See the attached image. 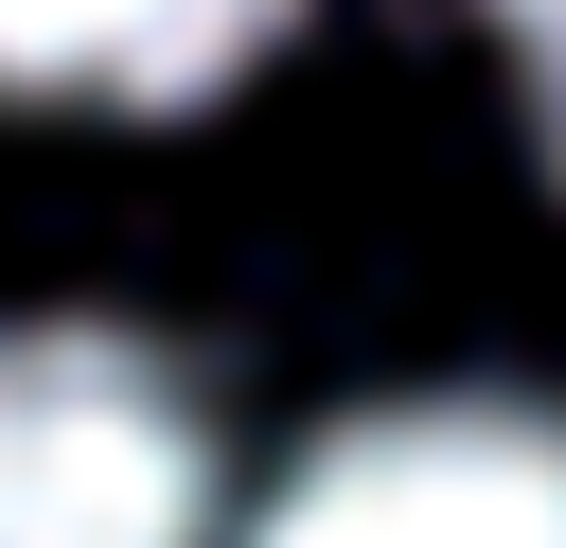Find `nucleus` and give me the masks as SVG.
Returning <instances> with one entry per match:
<instances>
[{
  "label": "nucleus",
  "instance_id": "f03ea898",
  "mask_svg": "<svg viewBox=\"0 0 566 548\" xmlns=\"http://www.w3.org/2000/svg\"><path fill=\"white\" fill-rule=\"evenodd\" d=\"M248 548H566V407H354Z\"/></svg>",
  "mask_w": 566,
  "mask_h": 548
},
{
  "label": "nucleus",
  "instance_id": "f257e3e1",
  "mask_svg": "<svg viewBox=\"0 0 566 548\" xmlns=\"http://www.w3.org/2000/svg\"><path fill=\"white\" fill-rule=\"evenodd\" d=\"M0 548H212V424L142 336H0Z\"/></svg>",
  "mask_w": 566,
  "mask_h": 548
},
{
  "label": "nucleus",
  "instance_id": "7ed1b4c3",
  "mask_svg": "<svg viewBox=\"0 0 566 548\" xmlns=\"http://www.w3.org/2000/svg\"><path fill=\"white\" fill-rule=\"evenodd\" d=\"M301 0H0V88L18 106H212Z\"/></svg>",
  "mask_w": 566,
  "mask_h": 548
},
{
  "label": "nucleus",
  "instance_id": "20e7f679",
  "mask_svg": "<svg viewBox=\"0 0 566 548\" xmlns=\"http://www.w3.org/2000/svg\"><path fill=\"white\" fill-rule=\"evenodd\" d=\"M495 35H513V88L548 124V177H566V0H495Z\"/></svg>",
  "mask_w": 566,
  "mask_h": 548
}]
</instances>
